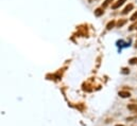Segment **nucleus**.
<instances>
[{
	"label": "nucleus",
	"mask_w": 137,
	"mask_h": 126,
	"mask_svg": "<svg viewBox=\"0 0 137 126\" xmlns=\"http://www.w3.org/2000/svg\"><path fill=\"white\" fill-rule=\"evenodd\" d=\"M125 1H127V0H117V1H116L115 3H113L112 8H113V10H117V8H120Z\"/></svg>",
	"instance_id": "1"
},
{
	"label": "nucleus",
	"mask_w": 137,
	"mask_h": 126,
	"mask_svg": "<svg viewBox=\"0 0 137 126\" xmlns=\"http://www.w3.org/2000/svg\"><path fill=\"white\" fill-rule=\"evenodd\" d=\"M133 8H134V5H133L132 3L128 4L127 7H125V8H123V11H122V14H123V15H125V14H128L129 12H131V11L133 10Z\"/></svg>",
	"instance_id": "2"
},
{
	"label": "nucleus",
	"mask_w": 137,
	"mask_h": 126,
	"mask_svg": "<svg viewBox=\"0 0 137 126\" xmlns=\"http://www.w3.org/2000/svg\"><path fill=\"white\" fill-rule=\"evenodd\" d=\"M127 22H128L127 19H119L118 21L116 22V27H117V28H122Z\"/></svg>",
	"instance_id": "3"
},
{
	"label": "nucleus",
	"mask_w": 137,
	"mask_h": 126,
	"mask_svg": "<svg viewBox=\"0 0 137 126\" xmlns=\"http://www.w3.org/2000/svg\"><path fill=\"white\" fill-rule=\"evenodd\" d=\"M103 14H104V10L102 8H96L95 10V16L100 17L101 15H103Z\"/></svg>",
	"instance_id": "4"
},
{
	"label": "nucleus",
	"mask_w": 137,
	"mask_h": 126,
	"mask_svg": "<svg viewBox=\"0 0 137 126\" xmlns=\"http://www.w3.org/2000/svg\"><path fill=\"white\" fill-rule=\"evenodd\" d=\"M118 94H119V96H121V98H123V99L130 98V96H131V93L129 91H119Z\"/></svg>",
	"instance_id": "5"
},
{
	"label": "nucleus",
	"mask_w": 137,
	"mask_h": 126,
	"mask_svg": "<svg viewBox=\"0 0 137 126\" xmlns=\"http://www.w3.org/2000/svg\"><path fill=\"white\" fill-rule=\"evenodd\" d=\"M128 109H130L131 111H133V112H136L137 113V104L128 105Z\"/></svg>",
	"instance_id": "6"
},
{
	"label": "nucleus",
	"mask_w": 137,
	"mask_h": 126,
	"mask_svg": "<svg viewBox=\"0 0 137 126\" xmlns=\"http://www.w3.org/2000/svg\"><path fill=\"white\" fill-rule=\"evenodd\" d=\"M115 25H116V21H115V20H112V21H110L106 25V29H107V30H112Z\"/></svg>",
	"instance_id": "7"
},
{
	"label": "nucleus",
	"mask_w": 137,
	"mask_h": 126,
	"mask_svg": "<svg viewBox=\"0 0 137 126\" xmlns=\"http://www.w3.org/2000/svg\"><path fill=\"white\" fill-rule=\"evenodd\" d=\"M112 2H113V0H104V2L102 3V7L101 8L104 10V8H106L110 3H112Z\"/></svg>",
	"instance_id": "8"
},
{
	"label": "nucleus",
	"mask_w": 137,
	"mask_h": 126,
	"mask_svg": "<svg viewBox=\"0 0 137 126\" xmlns=\"http://www.w3.org/2000/svg\"><path fill=\"white\" fill-rule=\"evenodd\" d=\"M136 20H137V12H135V13L131 16V21H136Z\"/></svg>",
	"instance_id": "9"
},
{
	"label": "nucleus",
	"mask_w": 137,
	"mask_h": 126,
	"mask_svg": "<svg viewBox=\"0 0 137 126\" xmlns=\"http://www.w3.org/2000/svg\"><path fill=\"white\" fill-rule=\"evenodd\" d=\"M129 61H130V64H132V65H135V64H137V57L131 58V59H130Z\"/></svg>",
	"instance_id": "10"
},
{
	"label": "nucleus",
	"mask_w": 137,
	"mask_h": 126,
	"mask_svg": "<svg viewBox=\"0 0 137 126\" xmlns=\"http://www.w3.org/2000/svg\"><path fill=\"white\" fill-rule=\"evenodd\" d=\"M128 72H130V71H128V69H127V68H124V69H123V71H122V73H128Z\"/></svg>",
	"instance_id": "11"
},
{
	"label": "nucleus",
	"mask_w": 137,
	"mask_h": 126,
	"mask_svg": "<svg viewBox=\"0 0 137 126\" xmlns=\"http://www.w3.org/2000/svg\"><path fill=\"white\" fill-rule=\"evenodd\" d=\"M135 47H136V48H137V40H136V42H135Z\"/></svg>",
	"instance_id": "12"
},
{
	"label": "nucleus",
	"mask_w": 137,
	"mask_h": 126,
	"mask_svg": "<svg viewBox=\"0 0 137 126\" xmlns=\"http://www.w3.org/2000/svg\"><path fill=\"white\" fill-rule=\"evenodd\" d=\"M116 126H124V125H116Z\"/></svg>",
	"instance_id": "13"
}]
</instances>
